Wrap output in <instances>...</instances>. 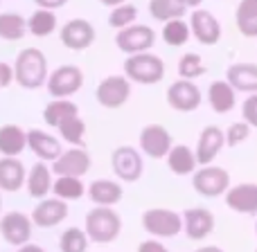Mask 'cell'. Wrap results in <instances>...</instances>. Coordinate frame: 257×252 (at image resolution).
<instances>
[{"instance_id":"cell-1","label":"cell","mask_w":257,"mask_h":252,"mask_svg":"<svg viewBox=\"0 0 257 252\" xmlns=\"http://www.w3.org/2000/svg\"><path fill=\"white\" fill-rule=\"evenodd\" d=\"M50 75L48 57L39 48H23L14 61V81L23 90H39L45 88Z\"/></svg>"},{"instance_id":"cell-2","label":"cell","mask_w":257,"mask_h":252,"mask_svg":"<svg viewBox=\"0 0 257 252\" xmlns=\"http://www.w3.org/2000/svg\"><path fill=\"white\" fill-rule=\"evenodd\" d=\"M84 230L88 234L90 243H113L122 232V216L115 212V207L95 205L90 212H86Z\"/></svg>"},{"instance_id":"cell-3","label":"cell","mask_w":257,"mask_h":252,"mask_svg":"<svg viewBox=\"0 0 257 252\" xmlns=\"http://www.w3.org/2000/svg\"><path fill=\"white\" fill-rule=\"evenodd\" d=\"M124 77L131 84L156 86L165 79V61L154 52L131 54L124 59Z\"/></svg>"},{"instance_id":"cell-4","label":"cell","mask_w":257,"mask_h":252,"mask_svg":"<svg viewBox=\"0 0 257 252\" xmlns=\"http://www.w3.org/2000/svg\"><path fill=\"white\" fill-rule=\"evenodd\" d=\"M142 230L154 239H172L183 232V214L167 207H149L140 216Z\"/></svg>"},{"instance_id":"cell-5","label":"cell","mask_w":257,"mask_h":252,"mask_svg":"<svg viewBox=\"0 0 257 252\" xmlns=\"http://www.w3.org/2000/svg\"><path fill=\"white\" fill-rule=\"evenodd\" d=\"M84 86V70L75 63H63L48 75L45 90L52 99H72Z\"/></svg>"},{"instance_id":"cell-6","label":"cell","mask_w":257,"mask_h":252,"mask_svg":"<svg viewBox=\"0 0 257 252\" xmlns=\"http://www.w3.org/2000/svg\"><path fill=\"white\" fill-rule=\"evenodd\" d=\"M111 169L120 182H138L145 173V160L142 151L136 146H117L111 153Z\"/></svg>"},{"instance_id":"cell-7","label":"cell","mask_w":257,"mask_h":252,"mask_svg":"<svg viewBox=\"0 0 257 252\" xmlns=\"http://www.w3.org/2000/svg\"><path fill=\"white\" fill-rule=\"evenodd\" d=\"M95 99L106 111H117L131 99V81L124 75H108L95 88Z\"/></svg>"},{"instance_id":"cell-8","label":"cell","mask_w":257,"mask_h":252,"mask_svg":"<svg viewBox=\"0 0 257 252\" xmlns=\"http://www.w3.org/2000/svg\"><path fill=\"white\" fill-rule=\"evenodd\" d=\"M154 45H156V32L149 25H142V23H133L124 30L115 32V48L126 57L140 52H151Z\"/></svg>"},{"instance_id":"cell-9","label":"cell","mask_w":257,"mask_h":252,"mask_svg":"<svg viewBox=\"0 0 257 252\" xmlns=\"http://www.w3.org/2000/svg\"><path fill=\"white\" fill-rule=\"evenodd\" d=\"M192 187H194L196 194L205 196V198H217L223 196L230 187V173L223 167H212V164H205V167L196 169L192 173Z\"/></svg>"},{"instance_id":"cell-10","label":"cell","mask_w":257,"mask_h":252,"mask_svg":"<svg viewBox=\"0 0 257 252\" xmlns=\"http://www.w3.org/2000/svg\"><path fill=\"white\" fill-rule=\"evenodd\" d=\"M32 232H34V223L32 216L25 212H5L0 216V236L5 239V243L21 248V245L30 243Z\"/></svg>"},{"instance_id":"cell-11","label":"cell","mask_w":257,"mask_h":252,"mask_svg":"<svg viewBox=\"0 0 257 252\" xmlns=\"http://www.w3.org/2000/svg\"><path fill=\"white\" fill-rule=\"evenodd\" d=\"M59 39H61V45L70 52H84L97 39V32H95V25L86 18H72V21L63 23L61 30H59Z\"/></svg>"},{"instance_id":"cell-12","label":"cell","mask_w":257,"mask_h":252,"mask_svg":"<svg viewBox=\"0 0 257 252\" xmlns=\"http://www.w3.org/2000/svg\"><path fill=\"white\" fill-rule=\"evenodd\" d=\"M138 146H140L142 155L151 160H163L174 146V137L163 124H147L140 131L138 137Z\"/></svg>"},{"instance_id":"cell-13","label":"cell","mask_w":257,"mask_h":252,"mask_svg":"<svg viewBox=\"0 0 257 252\" xmlns=\"http://www.w3.org/2000/svg\"><path fill=\"white\" fill-rule=\"evenodd\" d=\"M167 99L169 108L178 113H194L196 108L203 102V95H201V88L190 79H176L174 84H169L167 88Z\"/></svg>"},{"instance_id":"cell-14","label":"cell","mask_w":257,"mask_h":252,"mask_svg":"<svg viewBox=\"0 0 257 252\" xmlns=\"http://www.w3.org/2000/svg\"><path fill=\"white\" fill-rule=\"evenodd\" d=\"M50 167H52L54 176L84 178L93 169V158H90V153L84 146H70V149H63V153Z\"/></svg>"},{"instance_id":"cell-15","label":"cell","mask_w":257,"mask_h":252,"mask_svg":"<svg viewBox=\"0 0 257 252\" xmlns=\"http://www.w3.org/2000/svg\"><path fill=\"white\" fill-rule=\"evenodd\" d=\"M68 212H70V207H68L66 200L57 198V196H52V198L48 196V198H41L39 203L34 205L30 216H32L34 227L50 230V227L61 225V223L68 218Z\"/></svg>"},{"instance_id":"cell-16","label":"cell","mask_w":257,"mask_h":252,"mask_svg":"<svg viewBox=\"0 0 257 252\" xmlns=\"http://www.w3.org/2000/svg\"><path fill=\"white\" fill-rule=\"evenodd\" d=\"M27 149L34 153L36 160L52 164L54 160L63 153V142H61V137L52 135V133H48V131L30 128V131H27Z\"/></svg>"},{"instance_id":"cell-17","label":"cell","mask_w":257,"mask_h":252,"mask_svg":"<svg viewBox=\"0 0 257 252\" xmlns=\"http://www.w3.org/2000/svg\"><path fill=\"white\" fill-rule=\"evenodd\" d=\"M190 30H192V36L199 41L201 45H217L219 39H221V23L217 21L212 12L208 9H194L190 14Z\"/></svg>"},{"instance_id":"cell-18","label":"cell","mask_w":257,"mask_h":252,"mask_svg":"<svg viewBox=\"0 0 257 252\" xmlns=\"http://www.w3.org/2000/svg\"><path fill=\"white\" fill-rule=\"evenodd\" d=\"M223 144H226V133L219 126H205L201 131L199 140H196V149H194L196 160H199L201 167L212 164L217 160V155L221 153Z\"/></svg>"},{"instance_id":"cell-19","label":"cell","mask_w":257,"mask_h":252,"mask_svg":"<svg viewBox=\"0 0 257 252\" xmlns=\"http://www.w3.org/2000/svg\"><path fill=\"white\" fill-rule=\"evenodd\" d=\"M214 230V214L205 207H190L183 212V232L187 239L201 241Z\"/></svg>"},{"instance_id":"cell-20","label":"cell","mask_w":257,"mask_h":252,"mask_svg":"<svg viewBox=\"0 0 257 252\" xmlns=\"http://www.w3.org/2000/svg\"><path fill=\"white\" fill-rule=\"evenodd\" d=\"M52 182H54V173L48 162H41L39 160L36 164H32V167L27 169L25 189L34 200L48 198V196L52 194Z\"/></svg>"},{"instance_id":"cell-21","label":"cell","mask_w":257,"mask_h":252,"mask_svg":"<svg viewBox=\"0 0 257 252\" xmlns=\"http://www.w3.org/2000/svg\"><path fill=\"white\" fill-rule=\"evenodd\" d=\"M88 198L93 205H102V207H115L124 196V187L120 180L113 178H97L88 185Z\"/></svg>"},{"instance_id":"cell-22","label":"cell","mask_w":257,"mask_h":252,"mask_svg":"<svg viewBox=\"0 0 257 252\" xmlns=\"http://www.w3.org/2000/svg\"><path fill=\"white\" fill-rule=\"evenodd\" d=\"M27 180V167L21 158H5L0 155V191L16 194L25 187Z\"/></svg>"},{"instance_id":"cell-23","label":"cell","mask_w":257,"mask_h":252,"mask_svg":"<svg viewBox=\"0 0 257 252\" xmlns=\"http://www.w3.org/2000/svg\"><path fill=\"white\" fill-rule=\"evenodd\" d=\"M226 205L232 212L257 214V185L255 182H241V185L228 187Z\"/></svg>"},{"instance_id":"cell-24","label":"cell","mask_w":257,"mask_h":252,"mask_svg":"<svg viewBox=\"0 0 257 252\" xmlns=\"http://www.w3.org/2000/svg\"><path fill=\"white\" fill-rule=\"evenodd\" d=\"M208 104L214 113L226 115L237 106V90L226 79H217L208 88Z\"/></svg>"},{"instance_id":"cell-25","label":"cell","mask_w":257,"mask_h":252,"mask_svg":"<svg viewBox=\"0 0 257 252\" xmlns=\"http://www.w3.org/2000/svg\"><path fill=\"white\" fill-rule=\"evenodd\" d=\"M226 81L237 93H257V63H232L226 70Z\"/></svg>"},{"instance_id":"cell-26","label":"cell","mask_w":257,"mask_h":252,"mask_svg":"<svg viewBox=\"0 0 257 252\" xmlns=\"http://www.w3.org/2000/svg\"><path fill=\"white\" fill-rule=\"evenodd\" d=\"M27 149V131L18 124L0 126V155L5 158H21Z\"/></svg>"},{"instance_id":"cell-27","label":"cell","mask_w":257,"mask_h":252,"mask_svg":"<svg viewBox=\"0 0 257 252\" xmlns=\"http://www.w3.org/2000/svg\"><path fill=\"white\" fill-rule=\"evenodd\" d=\"M165 160H167V167L174 176H192L199 167L196 153L187 144H174Z\"/></svg>"},{"instance_id":"cell-28","label":"cell","mask_w":257,"mask_h":252,"mask_svg":"<svg viewBox=\"0 0 257 252\" xmlns=\"http://www.w3.org/2000/svg\"><path fill=\"white\" fill-rule=\"evenodd\" d=\"M75 115H79V106L72 99H50L43 108V122L48 128H59Z\"/></svg>"},{"instance_id":"cell-29","label":"cell","mask_w":257,"mask_h":252,"mask_svg":"<svg viewBox=\"0 0 257 252\" xmlns=\"http://www.w3.org/2000/svg\"><path fill=\"white\" fill-rule=\"evenodd\" d=\"M59 27V18L57 12L52 9H41L36 7V12H32L27 16V32L36 39H45V36H52Z\"/></svg>"},{"instance_id":"cell-30","label":"cell","mask_w":257,"mask_h":252,"mask_svg":"<svg viewBox=\"0 0 257 252\" xmlns=\"http://www.w3.org/2000/svg\"><path fill=\"white\" fill-rule=\"evenodd\" d=\"M27 32V18L18 12H0V41H23Z\"/></svg>"},{"instance_id":"cell-31","label":"cell","mask_w":257,"mask_h":252,"mask_svg":"<svg viewBox=\"0 0 257 252\" xmlns=\"http://www.w3.org/2000/svg\"><path fill=\"white\" fill-rule=\"evenodd\" d=\"M88 191V187L84 185L81 178L75 176H54L52 182V196L66 200V203H72V200H81Z\"/></svg>"},{"instance_id":"cell-32","label":"cell","mask_w":257,"mask_h":252,"mask_svg":"<svg viewBox=\"0 0 257 252\" xmlns=\"http://www.w3.org/2000/svg\"><path fill=\"white\" fill-rule=\"evenodd\" d=\"M235 25L241 36L257 39V0H241L235 9Z\"/></svg>"},{"instance_id":"cell-33","label":"cell","mask_w":257,"mask_h":252,"mask_svg":"<svg viewBox=\"0 0 257 252\" xmlns=\"http://www.w3.org/2000/svg\"><path fill=\"white\" fill-rule=\"evenodd\" d=\"M160 36H163V41L169 45V48H183V45L192 39L190 23L183 21V18H174V21L163 23Z\"/></svg>"},{"instance_id":"cell-34","label":"cell","mask_w":257,"mask_h":252,"mask_svg":"<svg viewBox=\"0 0 257 252\" xmlns=\"http://www.w3.org/2000/svg\"><path fill=\"white\" fill-rule=\"evenodd\" d=\"M187 14V7L178 0H149V16L154 21L167 23L174 18H183Z\"/></svg>"},{"instance_id":"cell-35","label":"cell","mask_w":257,"mask_h":252,"mask_svg":"<svg viewBox=\"0 0 257 252\" xmlns=\"http://www.w3.org/2000/svg\"><path fill=\"white\" fill-rule=\"evenodd\" d=\"M88 234L84 227H66L59 236V252H88Z\"/></svg>"},{"instance_id":"cell-36","label":"cell","mask_w":257,"mask_h":252,"mask_svg":"<svg viewBox=\"0 0 257 252\" xmlns=\"http://www.w3.org/2000/svg\"><path fill=\"white\" fill-rule=\"evenodd\" d=\"M57 131H59L61 142H66V144H70V146H84L86 144V131H88V128H86V122L81 115L70 117V120L63 122Z\"/></svg>"},{"instance_id":"cell-37","label":"cell","mask_w":257,"mask_h":252,"mask_svg":"<svg viewBox=\"0 0 257 252\" xmlns=\"http://www.w3.org/2000/svg\"><path fill=\"white\" fill-rule=\"evenodd\" d=\"M208 72V66L203 63V59L199 57L196 52H187L178 59V79H199L201 75Z\"/></svg>"},{"instance_id":"cell-38","label":"cell","mask_w":257,"mask_h":252,"mask_svg":"<svg viewBox=\"0 0 257 252\" xmlns=\"http://www.w3.org/2000/svg\"><path fill=\"white\" fill-rule=\"evenodd\" d=\"M138 21V7L131 3H122L117 5V7L111 9V14H108V25L113 27V30H124V27L133 25V23Z\"/></svg>"},{"instance_id":"cell-39","label":"cell","mask_w":257,"mask_h":252,"mask_svg":"<svg viewBox=\"0 0 257 252\" xmlns=\"http://www.w3.org/2000/svg\"><path fill=\"white\" fill-rule=\"evenodd\" d=\"M248 135H250V126L246 124V122H235V124H230L226 131V144L232 149V146L248 140Z\"/></svg>"},{"instance_id":"cell-40","label":"cell","mask_w":257,"mask_h":252,"mask_svg":"<svg viewBox=\"0 0 257 252\" xmlns=\"http://www.w3.org/2000/svg\"><path fill=\"white\" fill-rule=\"evenodd\" d=\"M241 117L250 128H257V93L248 95L241 104Z\"/></svg>"},{"instance_id":"cell-41","label":"cell","mask_w":257,"mask_h":252,"mask_svg":"<svg viewBox=\"0 0 257 252\" xmlns=\"http://www.w3.org/2000/svg\"><path fill=\"white\" fill-rule=\"evenodd\" d=\"M14 84V66L7 61H0V90L9 88Z\"/></svg>"},{"instance_id":"cell-42","label":"cell","mask_w":257,"mask_h":252,"mask_svg":"<svg viewBox=\"0 0 257 252\" xmlns=\"http://www.w3.org/2000/svg\"><path fill=\"white\" fill-rule=\"evenodd\" d=\"M138 252H169V250H167V245H165L163 241L145 239V241H140V245H138Z\"/></svg>"},{"instance_id":"cell-43","label":"cell","mask_w":257,"mask_h":252,"mask_svg":"<svg viewBox=\"0 0 257 252\" xmlns=\"http://www.w3.org/2000/svg\"><path fill=\"white\" fill-rule=\"evenodd\" d=\"M68 3H70V0H34L36 7H41V9H52V12H57V9L66 7Z\"/></svg>"},{"instance_id":"cell-44","label":"cell","mask_w":257,"mask_h":252,"mask_svg":"<svg viewBox=\"0 0 257 252\" xmlns=\"http://www.w3.org/2000/svg\"><path fill=\"white\" fill-rule=\"evenodd\" d=\"M16 252H45V248L43 245H39V243H25V245H21V248H18Z\"/></svg>"},{"instance_id":"cell-45","label":"cell","mask_w":257,"mask_h":252,"mask_svg":"<svg viewBox=\"0 0 257 252\" xmlns=\"http://www.w3.org/2000/svg\"><path fill=\"white\" fill-rule=\"evenodd\" d=\"M178 3H183V5H185V7H187V9H199L203 0H178Z\"/></svg>"},{"instance_id":"cell-46","label":"cell","mask_w":257,"mask_h":252,"mask_svg":"<svg viewBox=\"0 0 257 252\" xmlns=\"http://www.w3.org/2000/svg\"><path fill=\"white\" fill-rule=\"evenodd\" d=\"M194 252H223L219 245H201V248H196Z\"/></svg>"},{"instance_id":"cell-47","label":"cell","mask_w":257,"mask_h":252,"mask_svg":"<svg viewBox=\"0 0 257 252\" xmlns=\"http://www.w3.org/2000/svg\"><path fill=\"white\" fill-rule=\"evenodd\" d=\"M99 3L104 5V7H117V5H122V3H126V0H99Z\"/></svg>"},{"instance_id":"cell-48","label":"cell","mask_w":257,"mask_h":252,"mask_svg":"<svg viewBox=\"0 0 257 252\" xmlns=\"http://www.w3.org/2000/svg\"><path fill=\"white\" fill-rule=\"evenodd\" d=\"M0 216H3V191H0Z\"/></svg>"},{"instance_id":"cell-49","label":"cell","mask_w":257,"mask_h":252,"mask_svg":"<svg viewBox=\"0 0 257 252\" xmlns=\"http://www.w3.org/2000/svg\"><path fill=\"white\" fill-rule=\"evenodd\" d=\"M255 232H257V223H255Z\"/></svg>"},{"instance_id":"cell-50","label":"cell","mask_w":257,"mask_h":252,"mask_svg":"<svg viewBox=\"0 0 257 252\" xmlns=\"http://www.w3.org/2000/svg\"><path fill=\"white\" fill-rule=\"evenodd\" d=\"M0 5H3V0H0Z\"/></svg>"},{"instance_id":"cell-51","label":"cell","mask_w":257,"mask_h":252,"mask_svg":"<svg viewBox=\"0 0 257 252\" xmlns=\"http://www.w3.org/2000/svg\"><path fill=\"white\" fill-rule=\"evenodd\" d=\"M255 252H257V250H255Z\"/></svg>"}]
</instances>
